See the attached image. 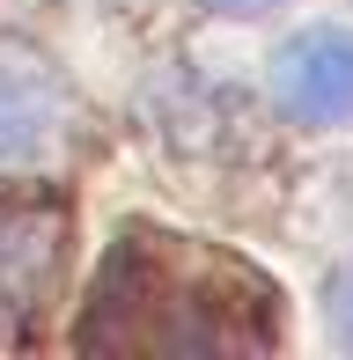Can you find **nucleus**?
Instances as JSON below:
<instances>
[{"mask_svg": "<svg viewBox=\"0 0 353 360\" xmlns=\"http://www.w3.org/2000/svg\"><path fill=\"white\" fill-rule=\"evenodd\" d=\"M59 133V81L37 59H0V162H37Z\"/></svg>", "mask_w": 353, "mask_h": 360, "instance_id": "7ed1b4c3", "label": "nucleus"}, {"mask_svg": "<svg viewBox=\"0 0 353 360\" xmlns=\"http://www.w3.org/2000/svg\"><path fill=\"white\" fill-rule=\"evenodd\" d=\"M272 103L295 125H346L353 118V30L316 22L272 52Z\"/></svg>", "mask_w": 353, "mask_h": 360, "instance_id": "f257e3e1", "label": "nucleus"}, {"mask_svg": "<svg viewBox=\"0 0 353 360\" xmlns=\"http://www.w3.org/2000/svg\"><path fill=\"white\" fill-rule=\"evenodd\" d=\"M52 265H59V214L0 199V338L37 316Z\"/></svg>", "mask_w": 353, "mask_h": 360, "instance_id": "f03ea898", "label": "nucleus"}, {"mask_svg": "<svg viewBox=\"0 0 353 360\" xmlns=\"http://www.w3.org/2000/svg\"><path fill=\"white\" fill-rule=\"evenodd\" d=\"M206 8H214V15H272L280 0H206Z\"/></svg>", "mask_w": 353, "mask_h": 360, "instance_id": "39448f33", "label": "nucleus"}, {"mask_svg": "<svg viewBox=\"0 0 353 360\" xmlns=\"http://www.w3.org/2000/svg\"><path fill=\"white\" fill-rule=\"evenodd\" d=\"M324 316H331V346H339V353H353V272H339V280H331Z\"/></svg>", "mask_w": 353, "mask_h": 360, "instance_id": "20e7f679", "label": "nucleus"}]
</instances>
